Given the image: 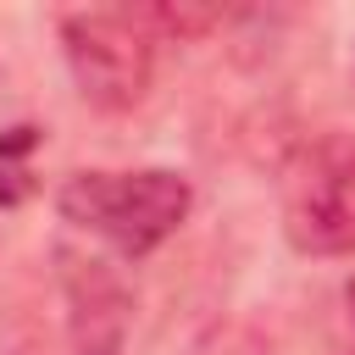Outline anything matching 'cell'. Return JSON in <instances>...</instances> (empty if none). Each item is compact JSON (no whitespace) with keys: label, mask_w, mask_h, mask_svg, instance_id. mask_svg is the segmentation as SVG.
<instances>
[{"label":"cell","mask_w":355,"mask_h":355,"mask_svg":"<svg viewBox=\"0 0 355 355\" xmlns=\"http://www.w3.org/2000/svg\"><path fill=\"white\" fill-rule=\"evenodd\" d=\"M189 178L150 166V172H78L61 183V216L83 233H100L122 255H150L172 239L189 216Z\"/></svg>","instance_id":"obj_1"},{"label":"cell","mask_w":355,"mask_h":355,"mask_svg":"<svg viewBox=\"0 0 355 355\" xmlns=\"http://www.w3.org/2000/svg\"><path fill=\"white\" fill-rule=\"evenodd\" d=\"M283 227L305 255L355 250V139L333 133L294 155L283 178Z\"/></svg>","instance_id":"obj_2"},{"label":"cell","mask_w":355,"mask_h":355,"mask_svg":"<svg viewBox=\"0 0 355 355\" xmlns=\"http://www.w3.org/2000/svg\"><path fill=\"white\" fill-rule=\"evenodd\" d=\"M67 61L78 78V94L100 111H128L144 100L155 72V39L144 17L128 11H78L61 22Z\"/></svg>","instance_id":"obj_3"},{"label":"cell","mask_w":355,"mask_h":355,"mask_svg":"<svg viewBox=\"0 0 355 355\" xmlns=\"http://www.w3.org/2000/svg\"><path fill=\"white\" fill-rule=\"evenodd\" d=\"M33 150H39V128L0 133V211L33 194Z\"/></svg>","instance_id":"obj_4"}]
</instances>
